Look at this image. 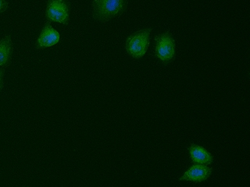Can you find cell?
Wrapping results in <instances>:
<instances>
[{
	"instance_id": "1",
	"label": "cell",
	"mask_w": 250,
	"mask_h": 187,
	"mask_svg": "<svg viewBox=\"0 0 250 187\" xmlns=\"http://www.w3.org/2000/svg\"><path fill=\"white\" fill-rule=\"evenodd\" d=\"M127 8V0H93L94 19L106 22L121 15Z\"/></svg>"
},
{
	"instance_id": "2",
	"label": "cell",
	"mask_w": 250,
	"mask_h": 187,
	"mask_svg": "<svg viewBox=\"0 0 250 187\" xmlns=\"http://www.w3.org/2000/svg\"><path fill=\"white\" fill-rule=\"evenodd\" d=\"M152 31V28H145L127 37L125 42V49L130 56L136 59L144 56L150 44Z\"/></svg>"
},
{
	"instance_id": "3",
	"label": "cell",
	"mask_w": 250,
	"mask_h": 187,
	"mask_svg": "<svg viewBox=\"0 0 250 187\" xmlns=\"http://www.w3.org/2000/svg\"><path fill=\"white\" fill-rule=\"evenodd\" d=\"M176 45L170 31L156 35L154 38V55L164 64H168L175 56Z\"/></svg>"
},
{
	"instance_id": "4",
	"label": "cell",
	"mask_w": 250,
	"mask_h": 187,
	"mask_svg": "<svg viewBox=\"0 0 250 187\" xmlns=\"http://www.w3.org/2000/svg\"><path fill=\"white\" fill-rule=\"evenodd\" d=\"M70 10L68 0H48L45 18L49 21L59 22L66 25L70 20Z\"/></svg>"
},
{
	"instance_id": "5",
	"label": "cell",
	"mask_w": 250,
	"mask_h": 187,
	"mask_svg": "<svg viewBox=\"0 0 250 187\" xmlns=\"http://www.w3.org/2000/svg\"><path fill=\"white\" fill-rule=\"evenodd\" d=\"M60 39H61V36L58 31H56L52 27L50 21L47 20L36 41L35 48L37 49H43L48 47L53 46L60 41Z\"/></svg>"
},
{
	"instance_id": "6",
	"label": "cell",
	"mask_w": 250,
	"mask_h": 187,
	"mask_svg": "<svg viewBox=\"0 0 250 187\" xmlns=\"http://www.w3.org/2000/svg\"><path fill=\"white\" fill-rule=\"evenodd\" d=\"M212 168L206 165L195 164L179 178L180 181H191L194 183H201L205 181L210 176Z\"/></svg>"
},
{
	"instance_id": "7",
	"label": "cell",
	"mask_w": 250,
	"mask_h": 187,
	"mask_svg": "<svg viewBox=\"0 0 250 187\" xmlns=\"http://www.w3.org/2000/svg\"><path fill=\"white\" fill-rule=\"evenodd\" d=\"M188 150L189 151L190 158L192 163L206 166L213 163V155L203 147L198 144H191Z\"/></svg>"
},
{
	"instance_id": "8",
	"label": "cell",
	"mask_w": 250,
	"mask_h": 187,
	"mask_svg": "<svg viewBox=\"0 0 250 187\" xmlns=\"http://www.w3.org/2000/svg\"><path fill=\"white\" fill-rule=\"evenodd\" d=\"M14 46L10 35L0 39V66L6 67L11 63Z\"/></svg>"
},
{
	"instance_id": "9",
	"label": "cell",
	"mask_w": 250,
	"mask_h": 187,
	"mask_svg": "<svg viewBox=\"0 0 250 187\" xmlns=\"http://www.w3.org/2000/svg\"><path fill=\"white\" fill-rule=\"evenodd\" d=\"M8 6H9V3L6 0H0V14L6 11Z\"/></svg>"
},
{
	"instance_id": "10",
	"label": "cell",
	"mask_w": 250,
	"mask_h": 187,
	"mask_svg": "<svg viewBox=\"0 0 250 187\" xmlns=\"http://www.w3.org/2000/svg\"><path fill=\"white\" fill-rule=\"evenodd\" d=\"M4 74H5V69H3V68L0 69V92H1V90H2L4 87V82H3Z\"/></svg>"
}]
</instances>
